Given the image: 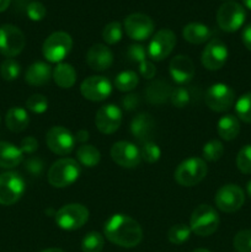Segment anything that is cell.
I'll return each instance as SVG.
<instances>
[{
	"label": "cell",
	"instance_id": "6da1fadb",
	"mask_svg": "<svg viewBox=\"0 0 251 252\" xmlns=\"http://www.w3.org/2000/svg\"><path fill=\"white\" fill-rule=\"evenodd\" d=\"M103 235L115 245L132 249L142 241L143 230L139 223L130 217L126 214H113L105 221Z\"/></svg>",
	"mask_w": 251,
	"mask_h": 252
},
{
	"label": "cell",
	"instance_id": "7a4b0ae2",
	"mask_svg": "<svg viewBox=\"0 0 251 252\" xmlns=\"http://www.w3.org/2000/svg\"><path fill=\"white\" fill-rule=\"evenodd\" d=\"M80 164L70 158H63L53 162L48 170V182L57 189H64L73 185L80 176Z\"/></svg>",
	"mask_w": 251,
	"mask_h": 252
},
{
	"label": "cell",
	"instance_id": "3957f363",
	"mask_svg": "<svg viewBox=\"0 0 251 252\" xmlns=\"http://www.w3.org/2000/svg\"><path fill=\"white\" fill-rule=\"evenodd\" d=\"M219 216L216 209L209 204H199L192 212L189 228L198 236H209L216 233L219 226Z\"/></svg>",
	"mask_w": 251,
	"mask_h": 252
},
{
	"label": "cell",
	"instance_id": "277c9868",
	"mask_svg": "<svg viewBox=\"0 0 251 252\" xmlns=\"http://www.w3.org/2000/svg\"><path fill=\"white\" fill-rule=\"evenodd\" d=\"M207 164L201 158H188L175 170L174 177L180 186L193 187L207 175Z\"/></svg>",
	"mask_w": 251,
	"mask_h": 252
},
{
	"label": "cell",
	"instance_id": "5b68a950",
	"mask_svg": "<svg viewBox=\"0 0 251 252\" xmlns=\"http://www.w3.org/2000/svg\"><path fill=\"white\" fill-rule=\"evenodd\" d=\"M73 48L70 34L64 31L53 32L46 38L42 46L43 57L51 63H62Z\"/></svg>",
	"mask_w": 251,
	"mask_h": 252
},
{
	"label": "cell",
	"instance_id": "8992f818",
	"mask_svg": "<svg viewBox=\"0 0 251 252\" xmlns=\"http://www.w3.org/2000/svg\"><path fill=\"white\" fill-rule=\"evenodd\" d=\"M89 220V209L80 203H70L62 207L56 213V223L66 231L78 230Z\"/></svg>",
	"mask_w": 251,
	"mask_h": 252
},
{
	"label": "cell",
	"instance_id": "52a82bcc",
	"mask_svg": "<svg viewBox=\"0 0 251 252\" xmlns=\"http://www.w3.org/2000/svg\"><path fill=\"white\" fill-rule=\"evenodd\" d=\"M204 102L214 112H226L235 102V93L230 86L217 83L209 86L204 95Z\"/></svg>",
	"mask_w": 251,
	"mask_h": 252
},
{
	"label": "cell",
	"instance_id": "ba28073f",
	"mask_svg": "<svg viewBox=\"0 0 251 252\" xmlns=\"http://www.w3.org/2000/svg\"><path fill=\"white\" fill-rule=\"evenodd\" d=\"M25 180L20 174L7 171L0 175V204L12 206L25 192Z\"/></svg>",
	"mask_w": 251,
	"mask_h": 252
},
{
	"label": "cell",
	"instance_id": "9c48e42d",
	"mask_svg": "<svg viewBox=\"0 0 251 252\" xmlns=\"http://www.w3.org/2000/svg\"><path fill=\"white\" fill-rule=\"evenodd\" d=\"M26 46L25 34L14 25L0 26V53L7 58H14L24 51Z\"/></svg>",
	"mask_w": 251,
	"mask_h": 252
},
{
	"label": "cell",
	"instance_id": "30bf717a",
	"mask_svg": "<svg viewBox=\"0 0 251 252\" xmlns=\"http://www.w3.org/2000/svg\"><path fill=\"white\" fill-rule=\"evenodd\" d=\"M246 19L245 9L234 1L224 2L217 12V22L225 32H235L244 25Z\"/></svg>",
	"mask_w": 251,
	"mask_h": 252
},
{
	"label": "cell",
	"instance_id": "8fae6325",
	"mask_svg": "<svg viewBox=\"0 0 251 252\" xmlns=\"http://www.w3.org/2000/svg\"><path fill=\"white\" fill-rule=\"evenodd\" d=\"M75 137L71 134L70 130L62 126H54L49 128L46 134L47 147L51 152L61 157L70 154L75 148Z\"/></svg>",
	"mask_w": 251,
	"mask_h": 252
},
{
	"label": "cell",
	"instance_id": "7c38bea8",
	"mask_svg": "<svg viewBox=\"0 0 251 252\" xmlns=\"http://www.w3.org/2000/svg\"><path fill=\"white\" fill-rule=\"evenodd\" d=\"M214 202L219 211L224 213H234L243 207L245 194L238 185L229 184L218 189Z\"/></svg>",
	"mask_w": 251,
	"mask_h": 252
},
{
	"label": "cell",
	"instance_id": "4fadbf2b",
	"mask_svg": "<svg viewBox=\"0 0 251 252\" xmlns=\"http://www.w3.org/2000/svg\"><path fill=\"white\" fill-rule=\"evenodd\" d=\"M176 44V34L169 29H162L152 37L148 46V57L153 61H164L171 54Z\"/></svg>",
	"mask_w": 251,
	"mask_h": 252
},
{
	"label": "cell",
	"instance_id": "5bb4252c",
	"mask_svg": "<svg viewBox=\"0 0 251 252\" xmlns=\"http://www.w3.org/2000/svg\"><path fill=\"white\" fill-rule=\"evenodd\" d=\"M125 30L129 38L134 41H144L154 32V22L145 14H130L125 20Z\"/></svg>",
	"mask_w": 251,
	"mask_h": 252
},
{
	"label": "cell",
	"instance_id": "9a60e30c",
	"mask_svg": "<svg viewBox=\"0 0 251 252\" xmlns=\"http://www.w3.org/2000/svg\"><path fill=\"white\" fill-rule=\"evenodd\" d=\"M80 93L86 100L98 102L103 101L112 93V85L105 76L93 75L86 78L80 85Z\"/></svg>",
	"mask_w": 251,
	"mask_h": 252
},
{
	"label": "cell",
	"instance_id": "2e32d148",
	"mask_svg": "<svg viewBox=\"0 0 251 252\" xmlns=\"http://www.w3.org/2000/svg\"><path fill=\"white\" fill-rule=\"evenodd\" d=\"M228 48L218 38H213L208 42L201 56V63L208 70H219L223 68L228 59Z\"/></svg>",
	"mask_w": 251,
	"mask_h": 252
},
{
	"label": "cell",
	"instance_id": "e0dca14e",
	"mask_svg": "<svg viewBox=\"0 0 251 252\" xmlns=\"http://www.w3.org/2000/svg\"><path fill=\"white\" fill-rule=\"evenodd\" d=\"M110 153L113 161L126 169H133V167L138 166L142 160L140 150L133 143L125 142V140L115 143L111 148Z\"/></svg>",
	"mask_w": 251,
	"mask_h": 252
},
{
	"label": "cell",
	"instance_id": "ac0fdd59",
	"mask_svg": "<svg viewBox=\"0 0 251 252\" xmlns=\"http://www.w3.org/2000/svg\"><path fill=\"white\" fill-rule=\"evenodd\" d=\"M122 123V111L116 105L101 106L95 116L96 128L103 134H112Z\"/></svg>",
	"mask_w": 251,
	"mask_h": 252
},
{
	"label": "cell",
	"instance_id": "d6986e66",
	"mask_svg": "<svg viewBox=\"0 0 251 252\" xmlns=\"http://www.w3.org/2000/svg\"><path fill=\"white\" fill-rule=\"evenodd\" d=\"M169 71L172 80L177 84H186L194 76V64L189 57L179 54L170 62Z\"/></svg>",
	"mask_w": 251,
	"mask_h": 252
},
{
	"label": "cell",
	"instance_id": "ffe728a7",
	"mask_svg": "<svg viewBox=\"0 0 251 252\" xmlns=\"http://www.w3.org/2000/svg\"><path fill=\"white\" fill-rule=\"evenodd\" d=\"M86 63L93 70L105 71L113 63V54L105 44L96 43L86 53Z\"/></svg>",
	"mask_w": 251,
	"mask_h": 252
},
{
	"label": "cell",
	"instance_id": "44dd1931",
	"mask_svg": "<svg viewBox=\"0 0 251 252\" xmlns=\"http://www.w3.org/2000/svg\"><path fill=\"white\" fill-rule=\"evenodd\" d=\"M172 88L171 84L165 79H155L148 84L145 89V98L152 105H162L170 100Z\"/></svg>",
	"mask_w": 251,
	"mask_h": 252
},
{
	"label": "cell",
	"instance_id": "7402d4cb",
	"mask_svg": "<svg viewBox=\"0 0 251 252\" xmlns=\"http://www.w3.org/2000/svg\"><path fill=\"white\" fill-rule=\"evenodd\" d=\"M155 130V122L149 113H139L130 123V133L140 142H150Z\"/></svg>",
	"mask_w": 251,
	"mask_h": 252
},
{
	"label": "cell",
	"instance_id": "603a6c76",
	"mask_svg": "<svg viewBox=\"0 0 251 252\" xmlns=\"http://www.w3.org/2000/svg\"><path fill=\"white\" fill-rule=\"evenodd\" d=\"M52 75H53V70L49 64L44 62H36L29 66L25 74V80L32 86H43L49 83Z\"/></svg>",
	"mask_w": 251,
	"mask_h": 252
},
{
	"label": "cell",
	"instance_id": "cb8c5ba5",
	"mask_svg": "<svg viewBox=\"0 0 251 252\" xmlns=\"http://www.w3.org/2000/svg\"><path fill=\"white\" fill-rule=\"evenodd\" d=\"M24 160V153L16 145L7 142H0V167L12 169L19 166Z\"/></svg>",
	"mask_w": 251,
	"mask_h": 252
},
{
	"label": "cell",
	"instance_id": "d4e9b609",
	"mask_svg": "<svg viewBox=\"0 0 251 252\" xmlns=\"http://www.w3.org/2000/svg\"><path fill=\"white\" fill-rule=\"evenodd\" d=\"M182 36L192 44H202L212 37V30L201 22L187 24L182 30Z\"/></svg>",
	"mask_w": 251,
	"mask_h": 252
},
{
	"label": "cell",
	"instance_id": "484cf974",
	"mask_svg": "<svg viewBox=\"0 0 251 252\" xmlns=\"http://www.w3.org/2000/svg\"><path fill=\"white\" fill-rule=\"evenodd\" d=\"M7 129L14 133L24 132L30 123L29 113L22 107H11L5 116Z\"/></svg>",
	"mask_w": 251,
	"mask_h": 252
},
{
	"label": "cell",
	"instance_id": "4316f807",
	"mask_svg": "<svg viewBox=\"0 0 251 252\" xmlns=\"http://www.w3.org/2000/svg\"><path fill=\"white\" fill-rule=\"evenodd\" d=\"M52 78L54 79L59 88L70 89L76 81V71L73 68V65L62 62V63L57 64V66L54 68Z\"/></svg>",
	"mask_w": 251,
	"mask_h": 252
},
{
	"label": "cell",
	"instance_id": "83f0119b",
	"mask_svg": "<svg viewBox=\"0 0 251 252\" xmlns=\"http://www.w3.org/2000/svg\"><path fill=\"white\" fill-rule=\"evenodd\" d=\"M217 130L221 139L224 140H234L240 133V123L236 116L225 115L218 121Z\"/></svg>",
	"mask_w": 251,
	"mask_h": 252
},
{
	"label": "cell",
	"instance_id": "f1b7e54d",
	"mask_svg": "<svg viewBox=\"0 0 251 252\" xmlns=\"http://www.w3.org/2000/svg\"><path fill=\"white\" fill-rule=\"evenodd\" d=\"M78 161L85 167H94L100 162L101 154L97 148L90 144H83L76 150Z\"/></svg>",
	"mask_w": 251,
	"mask_h": 252
},
{
	"label": "cell",
	"instance_id": "f546056e",
	"mask_svg": "<svg viewBox=\"0 0 251 252\" xmlns=\"http://www.w3.org/2000/svg\"><path fill=\"white\" fill-rule=\"evenodd\" d=\"M138 83H139L138 74L133 70L122 71L115 79L116 88H117V90L122 91V93H128V91L134 90L137 88Z\"/></svg>",
	"mask_w": 251,
	"mask_h": 252
},
{
	"label": "cell",
	"instance_id": "4dcf8cb0",
	"mask_svg": "<svg viewBox=\"0 0 251 252\" xmlns=\"http://www.w3.org/2000/svg\"><path fill=\"white\" fill-rule=\"evenodd\" d=\"M105 246V238L97 231H90L81 241L83 252H101Z\"/></svg>",
	"mask_w": 251,
	"mask_h": 252
},
{
	"label": "cell",
	"instance_id": "1f68e13d",
	"mask_svg": "<svg viewBox=\"0 0 251 252\" xmlns=\"http://www.w3.org/2000/svg\"><path fill=\"white\" fill-rule=\"evenodd\" d=\"M191 233V228L186 224H175L167 231V239L174 245H181L188 240Z\"/></svg>",
	"mask_w": 251,
	"mask_h": 252
},
{
	"label": "cell",
	"instance_id": "d6a6232c",
	"mask_svg": "<svg viewBox=\"0 0 251 252\" xmlns=\"http://www.w3.org/2000/svg\"><path fill=\"white\" fill-rule=\"evenodd\" d=\"M224 154V147L223 143L220 140L212 139L207 142L203 145L202 149V155H203V160L207 161H218Z\"/></svg>",
	"mask_w": 251,
	"mask_h": 252
},
{
	"label": "cell",
	"instance_id": "836d02e7",
	"mask_svg": "<svg viewBox=\"0 0 251 252\" xmlns=\"http://www.w3.org/2000/svg\"><path fill=\"white\" fill-rule=\"evenodd\" d=\"M236 117L245 123H251V93L244 94L235 102Z\"/></svg>",
	"mask_w": 251,
	"mask_h": 252
},
{
	"label": "cell",
	"instance_id": "e575fe53",
	"mask_svg": "<svg viewBox=\"0 0 251 252\" xmlns=\"http://www.w3.org/2000/svg\"><path fill=\"white\" fill-rule=\"evenodd\" d=\"M123 30L122 25L118 21H112L103 27L102 39L107 44H116L122 39Z\"/></svg>",
	"mask_w": 251,
	"mask_h": 252
},
{
	"label": "cell",
	"instance_id": "d590c367",
	"mask_svg": "<svg viewBox=\"0 0 251 252\" xmlns=\"http://www.w3.org/2000/svg\"><path fill=\"white\" fill-rule=\"evenodd\" d=\"M21 73V66L15 59L7 58L0 65V75L4 80L12 81L16 80Z\"/></svg>",
	"mask_w": 251,
	"mask_h": 252
},
{
	"label": "cell",
	"instance_id": "8d00e7d4",
	"mask_svg": "<svg viewBox=\"0 0 251 252\" xmlns=\"http://www.w3.org/2000/svg\"><path fill=\"white\" fill-rule=\"evenodd\" d=\"M191 93L187 88L184 86H179V88L172 89L171 96H170V101H171L172 106L177 108H185L189 102H191Z\"/></svg>",
	"mask_w": 251,
	"mask_h": 252
},
{
	"label": "cell",
	"instance_id": "74e56055",
	"mask_svg": "<svg viewBox=\"0 0 251 252\" xmlns=\"http://www.w3.org/2000/svg\"><path fill=\"white\" fill-rule=\"evenodd\" d=\"M236 166L239 171L245 175L251 174V144L244 145L236 157Z\"/></svg>",
	"mask_w": 251,
	"mask_h": 252
},
{
	"label": "cell",
	"instance_id": "f35d334b",
	"mask_svg": "<svg viewBox=\"0 0 251 252\" xmlns=\"http://www.w3.org/2000/svg\"><path fill=\"white\" fill-rule=\"evenodd\" d=\"M26 107L31 112L41 115V113L46 112L47 108H48V100L43 95H41V94H34V95L30 96L27 98Z\"/></svg>",
	"mask_w": 251,
	"mask_h": 252
},
{
	"label": "cell",
	"instance_id": "ab89813d",
	"mask_svg": "<svg viewBox=\"0 0 251 252\" xmlns=\"http://www.w3.org/2000/svg\"><path fill=\"white\" fill-rule=\"evenodd\" d=\"M233 245L238 252H251V229L239 231L234 236Z\"/></svg>",
	"mask_w": 251,
	"mask_h": 252
},
{
	"label": "cell",
	"instance_id": "60d3db41",
	"mask_svg": "<svg viewBox=\"0 0 251 252\" xmlns=\"http://www.w3.org/2000/svg\"><path fill=\"white\" fill-rule=\"evenodd\" d=\"M140 157L144 161L149 162V164H154L161 157V150L155 143L145 142L142 150H140Z\"/></svg>",
	"mask_w": 251,
	"mask_h": 252
},
{
	"label": "cell",
	"instance_id": "b9f144b4",
	"mask_svg": "<svg viewBox=\"0 0 251 252\" xmlns=\"http://www.w3.org/2000/svg\"><path fill=\"white\" fill-rule=\"evenodd\" d=\"M127 58L129 59L133 63H143L144 61H147L148 58V52L142 44H132L129 46V48L127 49Z\"/></svg>",
	"mask_w": 251,
	"mask_h": 252
},
{
	"label": "cell",
	"instance_id": "7bdbcfd3",
	"mask_svg": "<svg viewBox=\"0 0 251 252\" xmlns=\"http://www.w3.org/2000/svg\"><path fill=\"white\" fill-rule=\"evenodd\" d=\"M27 16L32 20V21H41L46 17L47 9L42 2L39 1H32L27 5Z\"/></svg>",
	"mask_w": 251,
	"mask_h": 252
},
{
	"label": "cell",
	"instance_id": "ee69618b",
	"mask_svg": "<svg viewBox=\"0 0 251 252\" xmlns=\"http://www.w3.org/2000/svg\"><path fill=\"white\" fill-rule=\"evenodd\" d=\"M25 167H26V170L30 174L39 176L42 170H43V162H42V160L38 159V158H30V159H27L26 162H25Z\"/></svg>",
	"mask_w": 251,
	"mask_h": 252
},
{
	"label": "cell",
	"instance_id": "f6af8a7d",
	"mask_svg": "<svg viewBox=\"0 0 251 252\" xmlns=\"http://www.w3.org/2000/svg\"><path fill=\"white\" fill-rule=\"evenodd\" d=\"M20 149L24 154H32L38 149V142L34 137H26L21 140Z\"/></svg>",
	"mask_w": 251,
	"mask_h": 252
},
{
	"label": "cell",
	"instance_id": "bcb514c9",
	"mask_svg": "<svg viewBox=\"0 0 251 252\" xmlns=\"http://www.w3.org/2000/svg\"><path fill=\"white\" fill-rule=\"evenodd\" d=\"M139 73L143 78L153 79L155 76V74H157V69H155L154 64L147 59V61L139 64Z\"/></svg>",
	"mask_w": 251,
	"mask_h": 252
},
{
	"label": "cell",
	"instance_id": "7dc6e473",
	"mask_svg": "<svg viewBox=\"0 0 251 252\" xmlns=\"http://www.w3.org/2000/svg\"><path fill=\"white\" fill-rule=\"evenodd\" d=\"M139 105V96L137 94H129L122 98V107L126 111H133Z\"/></svg>",
	"mask_w": 251,
	"mask_h": 252
},
{
	"label": "cell",
	"instance_id": "c3c4849f",
	"mask_svg": "<svg viewBox=\"0 0 251 252\" xmlns=\"http://www.w3.org/2000/svg\"><path fill=\"white\" fill-rule=\"evenodd\" d=\"M241 37H243L244 46H245L249 51H251V24H249L248 26L244 29Z\"/></svg>",
	"mask_w": 251,
	"mask_h": 252
},
{
	"label": "cell",
	"instance_id": "681fc988",
	"mask_svg": "<svg viewBox=\"0 0 251 252\" xmlns=\"http://www.w3.org/2000/svg\"><path fill=\"white\" fill-rule=\"evenodd\" d=\"M75 137V140L79 143H85L86 140L89 139V132L85 129H80L76 132V134L74 135Z\"/></svg>",
	"mask_w": 251,
	"mask_h": 252
},
{
	"label": "cell",
	"instance_id": "f907efd6",
	"mask_svg": "<svg viewBox=\"0 0 251 252\" xmlns=\"http://www.w3.org/2000/svg\"><path fill=\"white\" fill-rule=\"evenodd\" d=\"M10 2H11V0H0V12L5 11L9 7Z\"/></svg>",
	"mask_w": 251,
	"mask_h": 252
},
{
	"label": "cell",
	"instance_id": "816d5d0a",
	"mask_svg": "<svg viewBox=\"0 0 251 252\" xmlns=\"http://www.w3.org/2000/svg\"><path fill=\"white\" fill-rule=\"evenodd\" d=\"M42 252H65V251H63V250H62V249L52 248V249H47V250H43Z\"/></svg>",
	"mask_w": 251,
	"mask_h": 252
},
{
	"label": "cell",
	"instance_id": "f5cc1de1",
	"mask_svg": "<svg viewBox=\"0 0 251 252\" xmlns=\"http://www.w3.org/2000/svg\"><path fill=\"white\" fill-rule=\"evenodd\" d=\"M246 191H248V194L251 198V180L248 182V185H246Z\"/></svg>",
	"mask_w": 251,
	"mask_h": 252
},
{
	"label": "cell",
	"instance_id": "db71d44e",
	"mask_svg": "<svg viewBox=\"0 0 251 252\" xmlns=\"http://www.w3.org/2000/svg\"><path fill=\"white\" fill-rule=\"evenodd\" d=\"M244 5H245L246 7H248L249 10H251V0H243Z\"/></svg>",
	"mask_w": 251,
	"mask_h": 252
},
{
	"label": "cell",
	"instance_id": "11a10c76",
	"mask_svg": "<svg viewBox=\"0 0 251 252\" xmlns=\"http://www.w3.org/2000/svg\"><path fill=\"white\" fill-rule=\"evenodd\" d=\"M192 252H211V251L207 250V249H197V250H194Z\"/></svg>",
	"mask_w": 251,
	"mask_h": 252
}]
</instances>
